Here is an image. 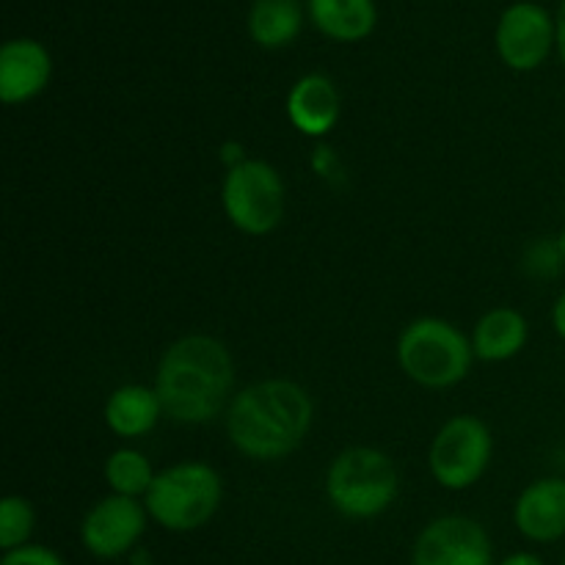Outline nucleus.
I'll use <instances>...</instances> for the list:
<instances>
[{
    "label": "nucleus",
    "instance_id": "1",
    "mask_svg": "<svg viewBox=\"0 0 565 565\" xmlns=\"http://www.w3.org/2000/svg\"><path fill=\"white\" fill-rule=\"evenodd\" d=\"M154 390L166 417L182 425H207L235 397V359L215 337H180L160 359Z\"/></svg>",
    "mask_w": 565,
    "mask_h": 565
},
{
    "label": "nucleus",
    "instance_id": "2",
    "mask_svg": "<svg viewBox=\"0 0 565 565\" xmlns=\"http://www.w3.org/2000/svg\"><path fill=\"white\" fill-rule=\"evenodd\" d=\"M315 403L301 384L265 379L235 392L226 408V436L252 461H281L309 436Z\"/></svg>",
    "mask_w": 565,
    "mask_h": 565
},
{
    "label": "nucleus",
    "instance_id": "3",
    "mask_svg": "<svg viewBox=\"0 0 565 565\" xmlns=\"http://www.w3.org/2000/svg\"><path fill=\"white\" fill-rule=\"evenodd\" d=\"M475 362L472 340L441 318H417L397 337V364L423 390L461 384Z\"/></svg>",
    "mask_w": 565,
    "mask_h": 565
},
{
    "label": "nucleus",
    "instance_id": "4",
    "mask_svg": "<svg viewBox=\"0 0 565 565\" xmlns=\"http://www.w3.org/2000/svg\"><path fill=\"white\" fill-rule=\"evenodd\" d=\"M221 500L224 480L218 469L204 461H182L160 469L143 505L149 519L169 533H193L218 513Z\"/></svg>",
    "mask_w": 565,
    "mask_h": 565
},
{
    "label": "nucleus",
    "instance_id": "5",
    "mask_svg": "<svg viewBox=\"0 0 565 565\" xmlns=\"http://www.w3.org/2000/svg\"><path fill=\"white\" fill-rule=\"evenodd\" d=\"M401 494V472L384 450L348 447L326 472V497L348 519H375Z\"/></svg>",
    "mask_w": 565,
    "mask_h": 565
},
{
    "label": "nucleus",
    "instance_id": "6",
    "mask_svg": "<svg viewBox=\"0 0 565 565\" xmlns=\"http://www.w3.org/2000/svg\"><path fill=\"white\" fill-rule=\"evenodd\" d=\"M221 204L226 218L243 235H270L287 210V188L279 171L265 160H243L226 171L221 185Z\"/></svg>",
    "mask_w": 565,
    "mask_h": 565
},
{
    "label": "nucleus",
    "instance_id": "7",
    "mask_svg": "<svg viewBox=\"0 0 565 565\" xmlns=\"http://www.w3.org/2000/svg\"><path fill=\"white\" fill-rule=\"evenodd\" d=\"M491 456L494 439L489 425L472 414H458L447 419L430 441L428 467L441 489L467 491L489 472Z\"/></svg>",
    "mask_w": 565,
    "mask_h": 565
},
{
    "label": "nucleus",
    "instance_id": "8",
    "mask_svg": "<svg viewBox=\"0 0 565 565\" xmlns=\"http://www.w3.org/2000/svg\"><path fill=\"white\" fill-rule=\"evenodd\" d=\"M149 511L136 497L108 494L83 516L81 544L99 561H116L138 546L147 533Z\"/></svg>",
    "mask_w": 565,
    "mask_h": 565
},
{
    "label": "nucleus",
    "instance_id": "9",
    "mask_svg": "<svg viewBox=\"0 0 565 565\" xmlns=\"http://www.w3.org/2000/svg\"><path fill=\"white\" fill-rule=\"evenodd\" d=\"M557 47V25L539 3H513L502 11L497 25V53L502 64L516 72H533Z\"/></svg>",
    "mask_w": 565,
    "mask_h": 565
},
{
    "label": "nucleus",
    "instance_id": "10",
    "mask_svg": "<svg viewBox=\"0 0 565 565\" xmlns=\"http://www.w3.org/2000/svg\"><path fill=\"white\" fill-rule=\"evenodd\" d=\"M412 565H494L489 533L469 516H439L417 535Z\"/></svg>",
    "mask_w": 565,
    "mask_h": 565
},
{
    "label": "nucleus",
    "instance_id": "11",
    "mask_svg": "<svg viewBox=\"0 0 565 565\" xmlns=\"http://www.w3.org/2000/svg\"><path fill=\"white\" fill-rule=\"evenodd\" d=\"M53 58L36 39H9L0 47V99L6 105L31 103L47 88Z\"/></svg>",
    "mask_w": 565,
    "mask_h": 565
},
{
    "label": "nucleus",
    "instance_id": "12",
    "mask_svg": "<svg viewBox=\"0 0 565 565\" xmlns=\"http://www.w3.org/2000/svg\"><path fill=\"white\" fill-rule=\"evenodd\" d=\"M519 533L533 544L565 539V478H541L519 494L513 505Z\"/></svg>",
    "mask_w": 565,
    "mask_h": 565
},
{
    "label": "nucleus",
    "instance_id": "13",
    "mask_svg": "<svg viewBox=\"0 0 565 565\" xmlns=\"http://www.w3.org/2000/svg\"><path fill=\"white\" fill-rule=\"evenodd\" d=\"M342 99L334 83L320 72L303 75L292 83L287 94V119L292 121L301 136L323 138L340 121Z\"/></svg>",
    "mask_w": 565,
    "mask_h": 565
},
{
    "label": "nucleus",
    "instance_id": "14",
    "mask_svg": "<svg viewBox=\"0 0 565 565\" xmlns=\"http://www.w3.org/2000/svg\"><path fill=\"white\" fill-rule=\"evenodd\" d=\"M163 403L158 390L143 384H125L105 401V425L121 439H141L160 423Z\"/></svg>",
    "mask_w": 565,
    "mask_h": 565
},
{
    "label": "nucleus",
    "instance_id": "15",
    "mask_svg": "<svg viewBox=\"0 0 565 565\" xmlns=\"http://www.w3.org/2000/svg\"><path fill=\"white\" fill-rule=\"evenodd\" d=\"M530 340V326L519 309L497 307L489 309L475 323L472 351L480 362H508L519 356Z\"/></svg>",
    "mask_w": 565,
    "mask_h": 565
},
{
    "label": "nucleus",
    "instance_id": "16",
    "mask_svg": "<svg viewBox=\"0 0 565 565\" xmlns=\"http://www.w3.org/2000/svg\"><path fill=\"white\" fill-rule=\"evenodd\" d=\"M309 17L334 42H362L375 31V0H309Z\"/></svg>",
    "mask_w": 565,
    "mask_h": 565
},
{
    "label": "nucleus",
    "instance_id": "17",
    "mask_svg": "<svg viewBox=\"0 0 565 565\" xmlns=\"http://www.w3.org/2000/svg\"><path fill=\"white\" fill-rule=\"evenodd\" d=\"M303 25L298 0H254L248 11V33L265 50H279L296 42Z\"/></svg>",
    "mask_w": 565,
    "mask_h": 565
},
{
    "label": "nucleus",
    "instance_id": "18",
    "mask_svg": "<svg viewBox=\"0 0 565 565\" xmlns=\"http://www.w3.org/2000/svg\"><path fill=\"white\" fill-rule=\"evenodd\" d=\"M103 475L110 494L136 497V500L138 497H147L154 478H158L152 461H149L141 450H132V447H121V450L110 452V456L105 458Z\"/></svg>",
    "mask_w": 565,
    "mask_h": 565
},
{
    "label": "nucleus",
    "instance_id": "19",
    "mask_svg": "<svg viewBox=\"0 0 565 565\" xmlns=\"http://www.w3.org/2000/svg\"><path fill=\"white\" fill-rule=\"evenodd\" d=\"M36 527V511L20 494H9L0 500V550L11 552L28 544Z\"/></svg>",
    "mask_w": 565,
    "mask_h": 565
},
{
    "label": "nucleus",
    "instance_id": "20",
    "mask_svg": "<svg viewBox=\"0 0 565 565\" xmlns=\"http://www.w3.org/2000/svg\"><path fill=\"white\" fill-rule=\"evenodd\" d=\"M563 265L565 257L561 254V248H557L555 237H541L524 254V268L535 279H555L563 270Z\"/></svg>",
    "mask_w": 565,
    "mask_h": 565
},
{
    "label": "nucleus",
    "instance_id": "21",
    "mask_svg": "<svg viewBox=\"0 0 565 565\" xmlns=\"http://www.w3.org/2000/svg\"><path fill=\"white\" fill-rule=\"evenodd\" d=\"M0 565H66V563L58 552L47 550V546L25 544L20 546V550L3 552V561H0Z\"/></svg>",
    "mask_w": 565,
    "mask_h": 565
},
{
    "label": "nucleus",
    "instance_id": "22",
    "mask_svg": "<svg viewBox=\"0 0 565 565\" xmlns=\"http://www.w3.org/2000/svg\"><path fill=\"white\" fill-rule=\"evenodd\" d=\"M552 329L565 342V290L557 296L555 307H552Z\"/></svg>",
    "mask_w": 565,
    "mask_h": 565
},
{
    "label": "nucleus",
    "instance_id": "23",
    "mask_svg": "<svg viewBox=\"0 0 565 565\" xmlns=\"http://www.w3.org/2000/svg\"><path fill=\"white\" fill-rule=\"evenodd\" d=\"M555 25H557V55H561V61L565 66V0L561 3V9H557Z\"/></svg>",
    "mask_w": 565,
    "mask_h": 565
},
{
    "label": "nucleus",
    "instance_id": "24",
    "mask_svg": "<svg viewBox=\"0 0 565 565\" xmlns=\"http://www.w3.org/2000/svg\"><path fill=\"white\" fill-rule=\"evenodd\" d=\"M500 565H544L539 555H533V552H516V555L505 557Z\"/></svg>",
    "mask_w": 565,
    "mask_h": 565
},
{
    "label": "nucleus",
    "instance_id": "25",
    "mask_svg": "<svg viewBox=\"0 0 565 565\" xmlns=\"http://www.w3.org/2000/svg\"><path fill=\"white\" fill-rule=\"evenodd\" d=\"M555 241H557V248H561V254L565 257V226L561 230V235L555 237Z\"/></svg>",
    "mask_w": 565,
    "mask_h": 565
},
{
    "label": "nucleus",
    "instance_id": "26",
    "mask_svg": "<svg viewBox=\"0 0 565 565\" xmlns=\"http://www.w3.org/2000/svg\"><path fill=\"white\" fill-rule=\"evenodd\" d=\"M563 565H565V561H563Z\"/></svg>",
    "mask_w": 565,
    "mask_h": 565
}]
</instances>
